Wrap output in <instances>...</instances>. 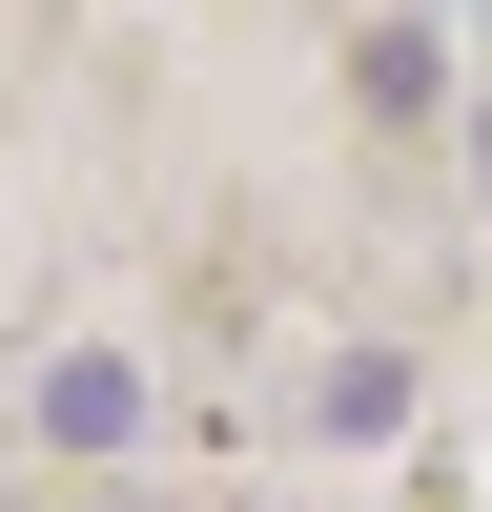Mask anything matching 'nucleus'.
Returning <instances> with one entry per match:
<instances>
[{"instance_id": "1", "label": "nucleus", "mask_w": 492, "mask_h": 512, "mask_svg": "<svg viewBox=\"0 0 492 512\" xmlns=\"http://www.w3.org/2000/svg\"><path fill=\"white\" fill-rule=\"evenodd\" d=\"M41 431H62V451H144V369H123V349H62V369H41Z\"/></svg>"}]
</instances>
